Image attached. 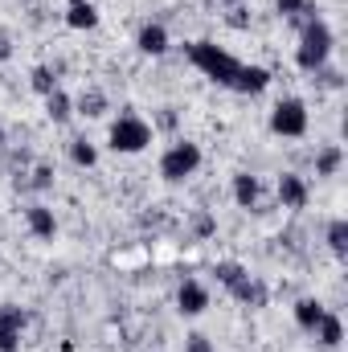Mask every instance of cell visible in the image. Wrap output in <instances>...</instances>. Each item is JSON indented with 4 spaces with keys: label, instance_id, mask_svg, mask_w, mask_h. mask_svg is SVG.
<instances>
[{
    "label": "cell",
    "instance_id": "1",
    "mask_svg": "<svg viewBox=\"0 0 348 352\" xmlns=\"http://www.w3.org/2000/svg\"><path fill=\"white\" fill-rule=\"evenodd\" d=\"M332 45H336V37H332V25H328V21H320V16H307V21H303V29H299L295 66H299L303 74H316V70H324V66H328V58H332Z\"/></svg>",
    "mask_w": 348,
    "mask_h": 352
},
{
    "label": "cell",
    "instance_id": "2",
    "mask_svg": "<svg viewBox=\"0 0 348 352\" xmlns=\"http://www.w3.org/2000/svg\"><path fill=\"white\" fill-rule=\"evenodd\" d=\"M188 62H193L209 82H217V87H230L234 74H238V66H242L234 54H226V50L213 45V41H188Z\"/></svg>",
    "mask_w": 348,
    "mask_h": 352
},
{
    "label": "cell",
    "instance_id": "3",
    "mask_svg": "<svg viewBox=\"0 0 348 352\" xmlns=\"http://www.w3.org/2000/svg\"><path fill=\"white\" fill-rule=\"evenodd\" d=\"M107 144H111V152H119V156H140V152L152 144V123H144L140 115L123 111V115L111 123Z\"/></svg>",
    "mask_w": 348,
    "mask_h": 352
},
{
    "label": "cell",
    "instance_id": "4",
    "mask_svg": "<svg viewBox=\"0 0 348 352\" xmlns=\"http://www.w3.org/2000/svg\"><path fill=\"white\" fill-rule=\"evenodd\" d=\"M307 123H312L307 102L295 98V94H287V98H279V102L270 107V131L283 135V140H303V135H307Z\"/></svg>",
    "mask_w": 348,
    "mask_h": 352
},
{
    "label": "cell",
    "instance_id": "5",
    "mask_svg": "<svg viewBox=\"0 0 348 352\" xmlns=\"http://www.w3.org/2000/svg\"><path fill=\"white\" fill-rule=\"evenodd\" d=\"M197 168H201V148H197L193 140H176L173 148L160 156V176H164L168 184H180V180L197 176Z\"/></svg>",
    "mask_w": 348,
    "mask_h": 352
},
{
    "label": "cell",
    "instance_id": "6",
    "mask_svg": "<svg viewBox=\"0 0 348 352\" xmlns=\"http://www.w3.org/2000/svg\"><path fill=\"white\" fill-rule=\"evenodd\" d=\"M25 328H29V316L17 303H4L0 307V352H21Z\"/></svg>",
    "mask_w": 348,
    "mask_h": 352
},
{
    "label": "cell",
    "instance_id": "7",
    "mask_svg": "<svg viewBox=\"0 0 348 352\" xmlns=\"http://www.w3.org/2000/svg\"><path fill=\"white\" fill-rule=\"evenodd\" d=\"M274 197H279L283 209H307V201H312V184H307V176H299V173H283L279 176V184H274Z\"/></svg>",
    "mask_w": 348,
    "mask_h": 352
},
{
    "label": "cell",
    "instance_id": "8",
    "mask_svg": "<svg viewBox=\"0 0 348 352\" xmlns=\"http://www.w3.org/2000/svg\"><path fill=\"white\" fill-rule=\"evenodd\" d=\"M176 311L188 316V320L205 316V311H209V287L197 283V278H184V283L176 287Z\"/></svg>",
    "mask_w": 348,
    "mask_h": 352
},
{
    "label": "cell",
    "instance_id": "9",
    "mask_svg": "<svg viewBox=\"0 0 348 352\" xmlns=\"http://www.w3.org/2000/svg\"><path fill=\"white\" fill-rule=\"evenodd\" d=\"M168 45H173V37H168V29H164L160 21H148V25L135 33V50H140V54H148V58L168 54Z\"/></svg>",
    "mask_w": 348,
    "mask_h": 352
},
{
    "label": "cell",
    "instance_id": "10",
    "mask_svg": "<svg viewBox=\"0 0 348 352\" xmlns=\"http://www.w3.org/2000/svg\"><path fill=\"white\" fill-rule=\"evenodd\" d=\"M25 226H29V234H33L37 242H54V234H58V217H54V209L41 205V201L25 209Z\"/></svg>",
    "mask_w": 348,
    "mask_h": 352
},
{
    "label": "cell",
    "instance_id": "11",
    "mask_svg": "<svg viewBox=\"0 0 348 352\" xmlns=\"http://www.w3.org/2000/svg\"><path fill=\"white\" fill-rule=\"evenodd\" d=\"M230 295H234L242 307H254V311H259V307H266V299H270L266 283H262V278H254V274H246L242 283H234V287H230Z\"/></svg>",
    "mask_w": 348,
    "mask_h": 352
},
{
    "label": "cell",
    "instance_id": "12",
    "mask_svg": "<svg viewBox=\"0 0 348 352\" xmlns=\"http://www.w3.org/2000/svg\"><path fill=\"white\" fill-rule=\"evenodd\" d=\"M312 336L320 340V349L336 352L340 344H345V324H340V316H336V311H324V316H320V324L312 328Z\"/></svg>",
    "mask_w": 348,
    "mask_h": 352
},
{
    "label": "cell",
    "instance_id": "13",
    "mask_svg": "<svg viewBox=\"0 0 348 352\" xmlns=\"http://www.w3.org/2000/svg\"><path fill=\"white\" fill-rule=\"evenodd\" d=\"M266 87H270V70L266 66H238V74L230 82V90H238V94H262Z\"/></svg>",
    "mask_w": 348,
    "mask_h": 352
},
{
    "label": "cell",
    "instance_id": "14",
    "mask_svg": "<svg viewBox=\"0 0 348 352\" xmlns=\"http://www.w3.org/2000/svg\"><path fill=\"white\" fill-rule=\"evenodd\" d=\"M234 201L242 209H259V197H262V180L254 173H234Z\"/></svg>",
    "mask_w": 348,
    "mask_h": 352
},
{
    "label": "cell",
    "instance_id": "15",
    "mask_svg": "<svg viewBox=\"0 0 348 352\" xmlns=\"http://www.w3.org/2000/svg\"><path fill=\"white\" fill-rule=\"evenodd\" d=\"M66 25L78 29V33L98 29V8H94L90 0H70V4H66Z\"/></svg>",
    "mask_w": 348,
    "mask_h": 352
},
{
    "label": "cell",
    "instance_id": "16",
    "mask_svg": "<svg viewBox=\"0 0 348 352\" xmlns=\"http://www.w3.org/2000/svg\"><path fill=\"white\" fill-rule=\"evenodd\" d=\"M107 107H111V102H107V94H102L98 87L83 90V94L74 98V115H83V119H102Z\"/></svg>",
    "mask_w": 348,
    "mask_h": 352
},
{
    "label": "cell",
    "instance_id": "17",
    "mask_svg": "<svg viewBox=\"0 0 348 352\" xmlns=\"http://www.w3.org/2000/svg\"><path fill=\"white\" fill-rule=\"evenodd\" d=\"M45 115H50V123H70V115H74V98L58 87L54 94H45Z\"/></svg>",
    "mask_w": 348,
    "mask_h": 352
},
{
    "label": "cell",
    "instance_id": "18",
    "mask_svg": "<svg viewBox=\"0 0 348 352\" xmlns=\"http://www.w3.org/2000/svg\"><path fill=\"white\" fill-rule=\"evenodd\" d=\"M291 311H295V324H299V328H303V332H312V328H316V324H320V316H324V311H328V307H324V303H320V299H312V295H307V299H299V303H295V307H291Z\"/></svg>",
    "mask_w": 348,
    "mask_h": 352
},
{
    "label": "cell",
    "instance_id": "19",
    "mask_svg": "<svg viewBox=\"0 0 348 352\" xmlns=\"http://www.w3.org/2000/svg\"><path fill=\"white\" fill-rule=\"evenodd\" d=\"M340 164H345L340 144H328V148H320V152H316V176H336V173H340Z\"/></svg>",
    "mask_w": 348,
    "mask_h": 352
},
{
    "label": "cell",
    "instance_id": "20",
    "mask_svg": "<svg viewBox=\"0 0 348 352\" xmlns=\"http://www.w3.org/2000/svg\"><path fill=\"white\" fill-rule=\"evenodd\" d=\"M324 238H328V250H332L336 258H348V221L345 217H332Z\"/></svg>",
    "mask_w": 348,
    "mask_h": 352
},
{
    "label": "cell",
    "instance_id": "21",
    "mask_svg": "<svg viewBox=\"0 0 348 352\" xmlns=\"http://www.w3.org/2000/svg\"><path fill=\"white\" fill-rule=\"evenodd\" d=\"M29 87L37 90L41 98L54 94V90H58V70H54V66H33V70H29Z\"/></svg>",
    "mask_w": 348,
    "mask_h": 352
},
{
    "label": "cell",
    "instance_id": "22",
    "mask_svg": "<svg viewBox=\"0 0 348 352\" xmlns=\"http://www.w3.org/2000/svg\"><path fill=\"white\" fill-rule=\"evenodd\" d=\"M70 160H74L78 168H94V164H98V148L90 144L87 135H78V140H70Z\"/></svg>",
    "mask_w": 348,
    "mask_h": 352
},
{
    "label": "cell",
    "instance_id": "23",
    "mask_svg": "<svg viewBox=\"0 0 348 352\" xmlns=\"http://www.w3.org/2000/svg\"><path fill=\"white\" fill-rule=\"evenodd\" d=\"M188 226H193V238H197V242H209V238L217 234V217H213L209 209H197Z\"/></svg>",
    "mask_w": 348,
    "mask_h": 352
},
{
    "label": "cell",
    "instance_id": "24",
    "mask_svg": "<svg viewBox=\"0 0 348 352\" xmlns=\"http://www.w3.org/2000/svg\"><path fill=\"white\" fill-rule=\"evenodd\" d=\"M213 274H217V283H221V287L230 291V287H234V283H242V278H246L250 270H246L242 263H234V258H226V263H217V266H213Z\"/></svg>",
    "mask_w": 348,
    "mask_h": 352
},
{
    "label": "cell",
    "instance_id": "25",
    "mask_svg": "<svg viewBox=\"0 0 348 352\" xmlns=\"http://www.w3.org/2000/svg\"><path fill=\"white\" fill-rule=\"evenodd\" d=\"M274 8L283 16H316L312 12V0H274Z\"/></svg>",
    "mask_w": 348,
    "mask_h": 352
},
{
    "label": "cell",
    "instance_id": "26",
    "mask_svg": "<svg viewBox=\"0 0 348 352\" xmlns=\"http://www.w3.org/2000/svg\"><path fill=\"white\" fill-rule=\"evenodd\" d=\"M184 352H217V344H213L205 332H188V336H184Z\"/></svg>",
    "mask_w": 348,
    "mask_h": 352
},
{
    "label": "cell",
    "instance_id": "27",
    "mask_svg": "<svg viewBox=\"0 0 348 352\" xmlns=\"http://www.w3.org/2000/svg\"><path fill=\"white\" fill-rule=\"evenodd\" d=\"M29 188H37V192L54 188V168H50V164H37V168H33V180H29Z\"/></svg>",
    "mask_w": 348,
    "mask_h": 352
},
{
    "label": "cell",
    "instance_id": "28",
    "mask_svg": "<svg viewBox=\"0 0 348 352\" xmlns=\"http://www.w3.org/2000/svg\"><path fill=\"white\" fill-rule=\"evenodd\" d=\"M8 58H12V33L0 29V62H8Z\"/></svg>",
    "mask_w": 348,
    "mask_h": 352
},
{
    "label": "cell",
    "instance_id": "29",
    "mask_svg": "<svg viewBox=\"0 0 348 352\" xmlns=\"http://www.w3.org/2000/svg\"><path fill=\"white\" fill-rule=\"evenodd\" d=\"M316 78H320L324 87H340V74H336V70H328V66H324V70H316Z\"/></svg>",
    "mask_w": 348,
    "mask_h": 352
},
{
    "label": "cell",
    "instance_id": "30",
    "mask_svg": "<svg viewBox=\"0 0 348 352\" xmlns=\"http://www.w3.org/2000/svg\"><path fill=\"white\" fill-rule=\"evenodd\" d=\"M230 25H234V29H246V25H250L246 8H234V12H230Z\"/></svg>",
    "mask_w": 348,
    "mask_h": 352
},
{
    "label": "cell",
    "instance_id": "31",
    "mask_svg": "<svg viewBox=\"0 0 348 352\" xmlns=\"http://www.w3.org/2000/svg\"><path fill=\"white\" fill-rule=\"evenodd\" d=\"M0 148H4V123H0Z\"/></svg>",
    "mask_w": 348,
    "mask_h": 352
},
{
    "label": "cell",
    "instance_id": "32",
    "mask_svg": "<svg viewBox=\"0 0 348 352\" xmlns=\"http://www.w3.org/2000/svg\"><path fill=\"white\" fill-rule=\"evenodd\" d=\"M221 4H238V0H221Z\"/></svg>",
    "mask_w": 348,
    "mask_h": 352
}]
</instances>
